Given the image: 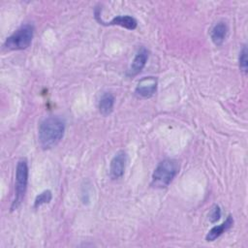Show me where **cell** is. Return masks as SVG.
I'll use <instances>...</instances> for the list:
<instances>
[{
	"mask_svg": "<svg viewBox=\"0 0 248 248\" xmlns=\"http://www.w3.org/2000/svg\"><path fill=\"white\" fill-rule=\"evenodd\" d=\"M179 171V164L173 159H165L155 168L152 177L151 186L155 188H166L170 184Z\"/></svg>",
	"mask_w": 248,
	"mask_h": 248,
	"instance_id": "7a4b0ae2",
	"label": "cell"
},
{
	"mask_svg": "<svg viewBox=\"0 0 248 248\" xmlns=\"http://www.w3.org/2000/svg\"><path fill=\"white\" fill-rule=\"evenodd\" d=\"M127 164V154L125 151H118L110 161L109 175L112 179H118L123 176Z\"/></svg>",
	"mask_w": 248,
	"mask_h": 248,
	"instance_id": "8992f818",
	"label": "cell"
},
{
	"mask_svg": "<svg viewBox=\"0 0 248 248\" xmlns=\"http://www.w3.org/2000/svg\"><path fill=\"white\" fill-rule=\"evenodd\" d=\"M34 36V27L31 24H24L9 36L5 43L4 47L8 50H21L27 48Z\"/></svg>",
	"mask_w": 248,
	"mask_h": 248,
	"instance_id": "3957f363",
	"label": "cell"
},
{
	"mask_svg": "<svg viewBox=\"0 0 248 248\" xmlns=\"http://www.w3.org/2000/svg\"><path fill=\"white\" fill-rule=\"evenodd\" d=\"M52 199V193L50 190H45L42 193H40L34 201V208H38L42 206L43 204L49 203Z\"/></svg>",
	"mask_w": 248,
	"mask_h": 248,
	"instance_id": "7c38bea8",
	"label": "cell"
},
{
	"mask_svg": "<svg viewBox=\"0 0 248 248\" xmlns=\"http://www.w3.org/2000/svg\"><path fill=\"white\" fill-rule=\"evenodd\" d=\"M108 25H119L121 27H124L129 30H134L137 28L138 22L135 17L125 15V16H117L113 17L109 22L107 23Z\"/></svg>",
	"mask_w": 248,
	"mask_h": 248,
	"instance_id": "8fae6325",
	"label": "cell"
},
{
	"mask_svg": "<svg viewBox=\"0 0 248 248\" xmlns=\"http://www.w3.org/2000/svg\"><path fill=\"white\" fill-rule=\"evenodd\" d=\"M65 133V122L58 116L46 117L39 126L38 139L43 149L55 146L63 138Z\"/></svg>",
	"mask_w": 248,
	"mask_h": 248,
	"instance_id": "6da1fadb",
	"label": "cell"
},
{
	"mask_svg": "<svg viewBox=\"0 0 248 248\" xmlns=\"http://www.w3.org/2000/svg\"><path fill=\"white\" fill-rule=\"evenodd\" d=\"M220 217H221V209H220L219 205L215 204V205H213V207L210 210L209 220L211 223H214V222L218 221L220 219Z\"/></svg>",
	"mask_w": 248,
	"mask_h": 248,
	"instance_id": "5bb4252c",
	"label": "cell"
},
{
	"mask_svg": "<svg viewBox=\"0 0 248 248\" xmlns=\"http://www.w3.org/2000/svg\"><path fill=\"white\" fill-rule=\"evenodd\" d=\"M247 47L246 46H244L242 47V49L239 52V56H238V64H239V68L240 70L246 74L247 73V69H248V62H247Z\"/></svg>",
	"mask_w": 248,
	"mask_h": 248,
	"instance_id": "4fadbf2b",
	"label": "cell"
},
{
	"mask_svg": "<svg viewBox=\"0 0 248 248\" xmlns=\"http://www.w3.org/2000/svg\"><path fill=\"white\" fill-rule=\"evenodd\" d=\"M148 50L145 47H140L138 52L136 53L134 60L132 61V64L130 68L127 71V76L130 78H133L137 75H139L142 69L144 68L147 60H148Z\"/></svg>",
	"mask_w": 248,
	"mask_h": 248,
	"instance_id": "52a82bcc",
	"label": "cell"
},
{
	"mask_svg": "<svg viewBox=\"0 0 248 248\" xmlns=\"http://www.w3.org/2000/svg\"><path fill=\"white\" fill-rule=\"evenodd\" d=\"M228 34V25L224 21H219L216 23L211 31H210V38L215 46H221L223 45L226 37Z\"/></svg>",
	"mask_w": 248,
	"mask_h": 248,
	"instance_id": "9c48e42d",
	"label": "cell"
},
{
	"mask_svg": "<svg viewBox=\"0 0 248 248\" xmlns=\"http://www.w3.org/2000/svg\"><path fill=\"white\" fill-rule=\"evenodd\" d=\"M114 106V96L109 92H105L99 101V110L104 116L111 113Z\"/></svg>",
	"mask_w": 248,
	"mask_h": 248,
	"instance_id": "30bf717a",
	"label": "cell"
},
{
	"mask_svg": "<svg viewBox=\"0 0 248 248\" xmlns=\"http://www.w3.org/2000/svg\"><path fill=\"white\" fill-rule=\"evenodd\" d=\"M157 78L154 77H145L141 78L136 86L135 93L141 98H150L157 91Z\"/></svg>",
	"mask_w": 248,
	"mask_h": 248,
	"instance_id": "5b68a950",
	"label": "cell"
},
{
	"mask_svg": "<svg viewBox=\"0 0 248 248\" xmlns=\"http://www.w3.org/2000/svg\"><path fill=\"white\" fill-rule=\"evenodd\" d=\"M28 183V163L25 158L18 160L16 169V183H15V199L11 209H16L24 198Z\"/></svg>",
	"mask_w": 248,
	"mask_h": 248,
	"instance_id": "277c9868",
	"label": "cell"
},
{
	"mask_svg": "<svg viewBox=\"0 0 248 248\" xmlns=\"http://www.w3.org/2000/svg\"><path fill=\"white\" fill-rule=\"evenodd\" d=\"M232 225H233V219L231 215H229L228 218L221 225L214 226L209 230V232L205 236L206 241H214L216 238L221 236L226 231L231 229Z\"/></svg>",
	"mask_w": 248,
	"mask_h": 248,
	"instance_id": "ba28073f",
	"label": "cell"
}]
</instances>
